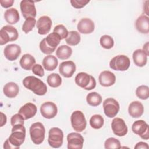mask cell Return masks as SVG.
Returning a JSON list of instances; mask_svg holds the SVG:
<instances>
[{"instance_id": "1", "label": "cell", "mask_w": 149, "mask_h": 149, "mask_svg": "<svg viewBox=\"0 0 149 149\" xmlns=\"http://www.w3.org/2000/svg\"><path fill=\"white\" fill-rule=\"evenodd\" d=\"M26 137V129L24 125L12 126V133L3 144L5 149H18L24 143Z\"/></svg>"}, {"instance_id": "2", "label": "cell", "mask_w": 149, "mask_h": 149, "mask_svg": "<svg viewBox=\"0 0 149 149\" xmlns=\"http://www.w3.org/2000/svg\"><path fill=\"white\" fill-rule=\"evenodd\" d=\"M23 84L37 95H44L47 91V85L40 79L33 76L26 77L23 80Z\"/></svg>"}, {"instance_id": "3", "label": "cell", "mask_w": 149, "mask_h": 149, "mask_svg": "<svg viewBox=\"0 0 149 149\" xmlns=\"http://www.w3.org/2000/svg\"><path fill=\"white\" fill-rule=\"evenodd\" d=\"M76 84L86 90L94 89L96 86L95 78L85 72H80L77 74L74 79Z\"/></svg>"}, {"instance_id": "4", "label": "cell", "mask_w": 149, "mask_h": 149, "mask_svg": "<svg viewBox=\"0 0 149 149\" xmlns=\"http://www.w3.org/2000/svg\"><path fill=\"white\" fill-rule=\"evenodd\" d=\"M30 136L32 141L35 144H41L45 138V130L43 124L41 122H35L30 127Z\"/></svg>"}, {"instance_id": "5", "label": "cell", "mask_w": 149, "mask_h": 149, "mask_svg": "<svg viewBox=\"0 0 149 149\" xmlns=\"http://www.w3.org/2000/svg\"><path fill=\"white\" fill-rule=\"evenodd\" d=\"M18 37L19 33L17 30L12 26H5L0 30V44L1 45L9 41H16Z\"/></svg>"}, {"instance_id": "6", "label": "cell", "mask_w": 149, "mask_h": 149, "mask_svg": "<svg viewBox=\"0 0 149 149\" xmlns=\"http://www.w3.org/2000/svg\"><path fill=\"white\" fill-rule=\"evenodd\" d=\"M130 65L129 58L125 55H119L114 56L109 62L111 69L117 71H125Z\"/></svg>"}, {"instance_id": "7", "label": "cell", "mask_w": 149, "mask_h": 149, "mask_svg": "<svg viewBox=\"0 0 149 149\" xmlns=\"http://www.w3.org/2000/svg\"><path fill=\"white\" fill-rule=\"evenodd\" d=\"M63 140L62 130L58 127H52L48 132V142L52 148H58L62 146Z\"/></svg>"}, {"instance_id": "8", "label": "cell", "mask_w": 149, "mask_h": 149, "mask_svg": "<svg viewBox=\"0 0 149 149\" xmlns=\"http://www.w3.org/2000/svg\"><path fill=\"white\" fill-rule=\"evenodd\" d=\"M70 121L73 129L76 132H81L86 127V119L83 113L80 111H75L72 113Z\"/></svg>"}, {"instance_id": "9", "label": "cell", "mask_w": 149, "mask_h": 149, "mask_svg": "<svg viewBox=\"0 0 149 149\" xmlns=\"http://www.w3.org/2000/svg\"><path fill=\"white\" fill-rule=\"evenodd\" d=\"M103 108L105 115L110 118L115 117L119 111V102L113 98H108L103 102Z\"/></svg>"}, {"instance_id": "10", "label": "cell", "mask_w": 149, "mask_h": 149, "mask_svg": "<svg viewBox=\"0 0 149 149\" xmlns=\"http://www.w3.org/2000/svg\"><path fill=\"white\" fill-rule=\"evenodd\" d=\"M133 132L139 135L144 140H148L149 138V128L148 124L143 120L135 121L132 126Z\"/></svg>"}, {"instance_id": "11", "label": "cell", "mask_w": 149, "mask_h": 149, "mask_svg": "<svg viewBox=\"0 0 149 149\" xmlns=\"http://www.w3.org/2000/svg\"><path fill=\"white\" fill-rule=\"evenodd\" d=\"M20 10L24 19L29 17L35 18L36 16V9L34 2L29 0H23L20 4Z\"/></svg>"}, {"instance_id": "12", "label": "cell", "mask_w": 149, "mask_h": 149, "mask_svg": "<svg viewBox=\"0 0 149 149\" xmlns=\"http://www.w3.org/2000/svg\"><path fill=\"white\" fill-rule=\"evenodd\" d=\"M67 141L68 149H81L83 146L84 139L80 133L72 132L67 135Z\"/></svg>"}, {"instance_id": "13", "label": "cell", "mask_w": 149, "mask_h": 149, "mask_svg": "<svg viewBox=\"0 0 149 149\" xmlns=\"http://www.w3.org/2000/svg\"><path fill=\"white\" fill-rule=\"evenodd\" d=\"M111 128L113 133L119 137L125 136L128 132L127 127L124 120L120 118H115L112 120Z\"/></svg>"}, {"instance_id": "14", "label": "cell", "mask_w": 149, "mask_h": 149, "mask_svg": "<svg viewBox=\"0 0 149 149\" xmlns=\"http://www.w3.org/2000/svg\"><path fill=\"white\" fill-rule=\"evenodd\" d=\"M41 115L46 119L54 118L58 113V109L56 104L51 101L43 103L40 107Z\"/></svg>"}, {"instance_id": "15", "label": "cell", "mask_w": 149, "mask_h": 149, "mask_svg": "<svg viewBox=\"0 0 149 149\" xmlns=\"http://www.w3.org/2000/svg\"><path fill=\"white\" fill-rule=\"evenodd\" d=\"M36 26L39 34H47L49 32L52 26L51 19L48 16H42L37 20Z\"/></svg>"}, {"instance_id": "16", "label": "cell", "mask_w": 149, "mask_h": 149, "mask_svg": "<svg viewBox=\"0 0 149 149\" xmlns=\"http://www.w3.org/2000/svg\"><path fill=\"white\" fill-rule=\"evenodd\" d=\"M3 54L5 57L9 61H15L21 54V48L15 44H9L5 47Z\"/></svg>"}, {"instance_id": "17", "label": "cell", "mask_w": 149, "mask_h": 149, "mask_svg": "<svg viewBox=\"0 0 149 149\" xmlns=\"http://www.w3.org/2000/svg\"><path fill=\"white\" fill-rule=\"evenodd\" d=\"M76 71V65L72 61L62 62L59 67V73L66 78L71 77Z\"/></svg>"}, {"instance_id": "18", "label": "cell", "mask_w": 149, "mask_h": 149, "mask_svg": "<svg viewBox=\"0 0 149 149\" xmlns=\"http://www.w3.org/2000/svg\"><path fill=\"white\" fill-rule=\"evenodd\" d=\"M94 23L88 18H83L78 23L77 29L79 33L82 34H90L94 30Z\"/></svg>"}, {"instance_id": "19", "label": "cell", "mask_w": 149, "mask_h": 149, "mask_svg": "<svg viewBox=\"0 0 149 149\" xmlns=\"http://www.w3.org/2000/svg\"><path fill=\"white\" fill-rule=\"evenodd\" d=\"M98 80L102 86L109 87L115 83L116 77L113 73L109 70H104L100 74Z\"/></svg>"}, {"instance_id": "20", "label": "cell", "mask_w": 149, "mask_h": 149, "mask_svg": "<svg viewBox=\"0 0 149 149\" xmlns=\"http://www.w3.org/2000/svg\"><path fill=\"white\" fill-rule=\"evenodd\" d=\"M37 107L35 104L28 102L20 108L18 113L20 114L24 120H27L34 116L37 113Z\"/></svg>"}, {"instance_id": "21", "label": "cell", "mask_w": 149, "mask_h": 149, "mask_svg": "<svg viewBox=\"0 0 149 149\" xmlns=\"http://www.w3.org/2000/svg\"><path fill=\"white\" fill-rule=\"evenodd\" d=\"M128 112L130 116L132 118H139L144 112L143 105L138 101H133L129 105Z\"/></svg>"}, {"instance_id": "22", "label": "cell", "mask_w": 149, "mask_h": 149, "mask_svg": "<svg viewBox=\"0 0 149 149\" xmlns=\"http://www.w3.org/2000/svg\"><path fill=\"white\" fill-rule=\"evenodd\" d=\"M137 30L142 34H148L149 32V19L147 16L141 15L135 23Z\"/></svg>"}, {"instance_id": "23", "label": "cell", "mask_w": 149, "mask_h": 149, "mask_svg": "<svg viewBox=\"0 0 149 149\" xmlns=\"http://www.w3.org/2000/svg\"><path fill=\"white\" fill-rule=\"evenodd\" d=\"M133 59L137 66L143 67L147 63V55L143 49H137L133 53Z\"/></svg>"}, {"instance_id": "24", "label": "cell", "mask_w": 149, "mask_h": 149, "mask_svg": "<svg viewBox=\"0 0 149 149\" xmlns=\"http://www.w3.org/2000/svg\"><path fill=\"white\" fill-rule=\"evenodd\" d=\"M3 91L7 97L12 98L17 95L19 92V87L16 83L9 82L4 86Z\"/></svg>"}, {"instance_id": "25", "label": "cell", "mask_w": 149, "mask_h": 149, "mask_svg": "<svg viewBox=\"0 0 149 149\" xmlns=\"http://www.w3.org/2000/svg\"><path fill=\"white\" fill-rule=\"evenodd\" d=\"M4 17L9 24H14L17 23L20 19L19 13L17 10L14 8H9L5 12Z\"/></svg>"}, {"instance_id": "26", "label": "cell", "mask_w": 149, "mask_h": 149, "mask_svg": "<svg viewBox=\"0 0 149 149\" xmlns=\"http://www.w3.org/2000/svg\"><path fill=\"white\" fill-rule=\"evenodd\" d=\"M19 63L22 69L26 70H29L35 65L36 59L31 55L26 54L22 56Z\"/></svg>"}, {"instance_id": "27", "label": "cell", "mask_w": 149, "mask_h": 149, "mask_svg": "<svg viewBox=\"0 0 149 149\" xmlns=\"http://www.w3.org/2000/svg\"><path fill=\"white\" fill-rule=\"evenodd\" d=\"M58 64L57 58L51 55L45 56L42 60V66L44 68L48 71H52L55 70Z\"/></svg>"}, {"instance_id": "28", "label": "cell", "mask_w": 149, "mask_h": 149, "mask_svg": "<svg viewBox=\"0 0 149 149\" xmlns=\"http://www.w3.org/2000/svg\"><path fill=\"white\" fill-rule=\"evenodd\" d=\"M72 54V48L68 45H62L59 46L56 51V56L62 60H65L70 57Z\"/></svg>"}, {"instance_id": "29", "label": "cell", "mask_w": 149, "mask_h": 149, "mask_svg": "<svg viewBox=\"0 0 149 149\" xmlns=\"http://www.w3.org/2000/svg\"><path fill=\"white\" fill-rule=\"evenodd\" d=\"M86 101L90 106L97 107L102 102V97L97 92H91L87 94Z\"/></svg>"}, {"instance_id": "30", "label": "cell", "mask_w": 149, "mask_h": 149, "mask_svg": "<svg viewBox=\"0 0 149 149\" xmlns=\"http://www.w3.org/2000/svg\"><path fill=\"white\" fill-rule=\"evenodd\" d=\"M45 38L47 45L54 49H56V47L59 44L61 40L60 36L55 32L49 34Z\"/></svg>"}, {"instance_id": "31", "label": "cell", "mask_w": 149, "mask_h": 149, "mask_svg": "<svg viewBox=\"0 0 149 149\" xmlns=\"http://www.w3.org/2000/svg\"><path fill=\"white\" fill-rule=\"evenodd\" d=\"M67 44L74 46L77 45L80 41V35L76 31H70L69 32L67 37L65 38Z\"/></svg>"}, {"instance_id": "32", "label": "cell", "mask_w": 149, "mask_h": 149, "mask_svg": "<svg viewBox=\"0 0 149 149\" xmlns=\"http://www.w3.org/2000/svg\"><path fill=\"white\" fill-rule=\"evenodd\" d=\"M47 81L50 87L56 88L61 86L62 83V78L59 74L53 73L48 76Z\"/></svg>"}, {"instance_id": "33", "label": "cell", "mask_w": 149, "mask_h": 149, "mask_svg": "<svg viewBox=\"0 0 149 149\" xmlns=\"http://www.w3.org/2000/svg\"><path fill=\"white\" fill-rule=\"evenodd\" d=\"M104 123L103 117L98 114L93 115L90 119V125L95 129H99L102 127Z\"/></svg>"}, {"instance_id": "34", "label": "cell", "mask_w": 149, "mask_h": 149, "mask_svg": "<svg viewBox=\"0 0 149 149\" xmlns=\"http://www.w3.org/2000/svg\"><path fill=\"white\" fill-rule=\"evenodd\" d=\"M100 43L102 48L109 49L113 47L114 41L112 37H111L110 36L104 35L100 38Z\"/></svg>"}, {"instance_id": "35", "label": "cell", "mask_w": 149, "mask_h": 149, "mask_svg": "<svg viewBox=\"0 0 149 149\" xmlns=\"http://www.w3.org/2000/svg\"><path fill=\"white\" fill-rule=\"evenodd\" d=\"M136 94L141 100H147L149 97V88L147 86L141 85L136 90Z\"/></svg>"}, {"instance_id": "36", "label": "cell", "mask_w": 149, "mask_h": 149, "mask_svg": "<svg viewBox=\"0 0 149 149\" xmlns=\"http://www.w3.org/2000/svg\"><path fill=\"white\" fill-rule=\"evenodd\" d=\"M104 147L106 149H117L120 148L121 145L119 140L114 137H109L105 140Z\"/></svg>"}, {"instance_id": "37", "label": "cell", "mask_w": 149, "mask_h": 149, "mask_svg": "<svg viewBox=\"0 0 149 149\" xmlns=\"http://www.w3.org/2000/svg\"><path fill=\"white\" fill-rule=\"evenodd\" d=\"M36 23V20L35 18L29 17L26 19L22 26V30L25 33H28L31 31L34 27Z\"/></svg>"}, {"instance_id": "38", "label": "cell", "mask_w": 149, "mask_h": 149, "mask_svg": "<svg viewBox=\"0 0 149 149\" xmlns=\"http://www.w3.org/2000/svg\"><path fill=\"white\" fill-rule=\"evenodd\" d=\"M54 32L57 33L60 36L61 40L66 38L69 33L67 29L62 24L56 26L54 29Z\"/></svg>"}, {"instance_id": "39", "label": "cell", "mask_w": 149, "mask_h": 149, "mask_svg": "<svg viewBox=\"0 0 149 149\" xmlns=\"http://www.w3.org/2000/svg\"><path fill=\"white\" fill-rule=\"evenodd\" d=\"M39 47H40V49L42 53H44L45 54H47V55H49V54L53 53L55 50V49L52 48L47 45V44L45 41V38H43L41 41Z\"/></svg>"}, {"instance_id": "40", "label": "cell", "mask_w": 149, "mask_h": 149, "mask_svg": "<svg viewBox=\"0 0 149 149\" xmlns=\"http://www.w3.org/2000/svg\"><path fill=\"white\" fill-rule=\"evenodd\" d=\"M24 119L19 113H16L13 115L10 119V123L12 126L17 125H24Z\"/></svg>"}, {"instance_id": "41", "label": "cell", "mask_w": 149, "mask_h": 149, "mask_svg": "<svg viewBox=\"0 0 149 149\" xmlns=\"http://www.w3.org/2000/svg\"><path fill=\"white\" fill-rule=\"evenodd\" d=\"M70 3L72 6L76 9H80L86 6L88 3H89L90 1L87 0H71Z\"/></svg>"}, {"instance_id": "42", "label": "cell", "mask_w": 149, "mask_h": 149, "mask_svg": "<svg viewBox=\"0 0 149 149\" xmlns=\"http://www.w3.org/2000/svg\"><path fill=\"white\" fill-rule=\"evenodd\" d=\"M33 73L40 77H42L44 75V70L42 66L40 64H35L32 68Z\"/></svg>"}, {"instance_id": "43", "label": "cell", "mask_w": 149, "mask_h": 149, "mask_svg": "<svg viewBox=\"0 0 149 149\" xmlns=\"http://www.w3.org/2000/svg\"><path fill=\"white\" fill-rule=\"evenodd\" d=\"M14 3L13 0H3V1H0V3L1 6L5 8H8L13 5V3Z\"/></svg>"}, {"instance_id": "44", "label": "cell", "mask_w": 149, "mask_h": 149, "mask_svg": "<svg viewBox=\"0 0 149 149\" xmlns=\"http://www.w3.org/2000/svg\"><path fill=\"white\" fill-rule=\"evenodd\" d=\"M149 148V146L147 143L143 142V141H140L137 143L136 146H134L135 149H140V148H144V149H148Z\"/></svg>"}, {"instance_id": "45", "label": "cell", "mask_w": 149, "mask_h": 149, "mask_svg": "<svg viewBox=\"0 0 149 149\" xmlns=\"http://www.w3.org/2000/svg\"><path fill=\"white\" fill-rule=\"evenodd\" d=\"M1 127H2L4 125L6 124V120H7V118H6V116L2 112H1Z\"/></svg>"}, {"instance_id": "46", "label": "cell", "mask_w": 149, "mask_h": 149, "mask_svg": "<svg viewBox=\"0 0 149 149\" xmlns=\"http://www.w3.org/2000/svg\"><path fill=\"white\" fill-rule=\"evenodd\" d=\"M146 54L148 56L149 53H148V42H147L144 45H143V49Z\"/></svg>"}]
</instances>
